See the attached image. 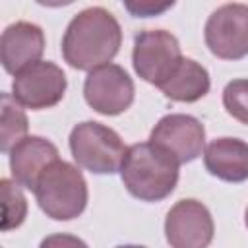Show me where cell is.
<instances>
[{
  "label": "cell",
  "mask_w": 248,
  "mask_h": 248,
  "mask_svg": "<svg viewBox=\"0 0 248 248\" xmlns=\"http://www.w3.org/2000/svg\"><path fill=\"white\" fill-rule=\"evenodd\" d=\"M2 207H4V217H2V231L8 232L12 229H17L25 217H27V200L16 180L2 178Z\"/></svg>",
  "instance_id": "cell-16"
},
{
  "label": "cell",
  "mask_w": 248,
  "mask_h": 248,
  "mask_svg": "<svg viewBox=\"0 0 248 248\" xmlns=\"http://www.w3.org/2000/svg\"><path fill=\"white\" fill-rule=\"evenodd\" d=\"M244 223H246V227H248V207H246V213H244Z\"/></svg>",
  "instance_id": "cell-21"
},
{
  "label": "cell",
  "mask_w": 248,
  "mask_h": 248,
  "mask_svg": "<svg viewBox=\"0 0 248 248\" xmlns=\"http://www.w3.org/2000/svg\"><path fill=\"white\" fill-rule=\"evenodd\" d=\"M45 50V33L31 21L8 25L0 39V58L8 74L16 76L33 62H39Z\"/></svg>",
  "instance_id": "cell-11"
},
{
  "label": "cell",
  "mask_w": 248,
  "mask_h": 248,
  "mask_svg": "<svg viewBox=\"0 0 248 248\" xmlns=\"http://www.w3.org/2000/svg\"><path fill=\"white\" fill-rule=\"evenodd\" d=\"M8 155L14 180L27 190H35V184L43 170L54 161H58L56 145L41 136L23 138Z\"/></svg>",
  "instance_id": "cell-12"
},
{
  "label": "cell",
  "mask_w": 248,
  "mask_h": 248,
  "mask_svg": "<svg viewBox=\"0 0 248 248\" xmlns=\"http://www.w3.org/2000/svg\"><path fill=\"white\" fill-rule=\"evenodd\" d=\"M182 58L180 43L170 31L145 29L140 31L134 39V70L143 81L155 87H161L170 78Z\"/></svg>",
  "instance_id": "cell-5"
},
{
  "label": "cell",
  "mask_w": 248,
  "mask_h": 248,
  "mask_svg": "<svg viewBox=\"0 0 248 248\" xmlns=\"http://www.w3.org/2000/svg\"><path fill=\"white\" fill-rule=\"evenodd\" d=\"M223 107L238 122L248 126V79H232L223 89Z\"/></svg>",
  "instance_id": "cell-17"
},
{
  "label": "cell",
  "mask_w": 248,
  "mask_h": 248,
  "mask_svg": "<svg viewBox=\"0 0 248 248\" xmlns=\"http://www.w3.org/2000/svg\"><path fill=\"white\" fill-rule=\"evenodd\" d=\"M178 161L151 141L126 149L120 178L130 196L140 202H161L172 194L178 182Z\"/></svg>",
  "instance_id": "cell-2"
},
{
  "label": "cell",
  "mask_w": 248,
  "mask_h": 248,
  "mask_svg": "<svg viewBox=\"0 0 248 248\" xmlns=\"http://www.w3.org/2000/svg\"><path fill=\"white\" fill-rule=\"evenodd\" d=\"M39 248H89L79 236L68 232H54L41 240Z\"/></svg>",
  "instance_id": "cell-18"
},
{
  "label": "cell",
  "mask_w": 248,
  "mask_h": 248,
  "mask_svg": "<svg viewBox=\"0 0 248 248\" xmlns=\"http://www.w3.org/2000/svg\"><path fill=\"white\" fill-rule=\"evenodd\" d=\"M124 8L136 16V17H149V16H157V14H163L165 10L172 8V2L170 4H151V2H140V4H132V2H126Z\"/></svg>",
  "instance_id": "cell-19"
},
{
  "label": "cell",
  "mask_w": 248,
  "mask_h": 248,
  "mask_svg": "<svg viewBox=\"0 0 248 248\" xmlns=\"http://www.w3.org/2000/svg\"><path fill=\"white\" fill-rule=\"evenodd\" d=\"M209 87H211V79L207 70L200 62L184 56L176 66V70L170 74V78L159 89L170 101L196 103L209 93Z\"/></svg>",
  "instance_id": "cell-14"
},
{
  "label": "cell",
  "mask_w": 248,
  "mask_h": 248,
  "mask_svg": "<svg viewBox=\"0 0 248 248\" xmlns=\"http://www.w3.org/2000/svg\"><path fill=\"white\" fill-rule=\"evenodd\" d=\"M27 116L21 105L12 93H2V126H0V149L10 153L23 138H27Z\"/></svg>",
  "instance_id": "cell-15"
},
{
  "label": "cell",
  "mask_w": 248,
  "mask_h": 248,
  "mask_svg": "<svg viewBox=\"0 0 248 248\" xmlns=\"http://www.w3.org/2000/svg\"><path fill=\"white\" fill-rule=\"evenodd\" d=\"M203 165L219 180L244 182L248 180V143L238 138H217L203 149Z\"/></svg>",
  "instance_id": "cell-13"
},
{
  "label": "cell",
  "mask_w": 248,
  "mask_h": 248,
  "mask_svg": "<svg viewBox=\"0 0 248 248\" xmlns=\"http://www.w3.org/2000/svg\"><path fill=\"white\" fill-rule=\"evenodd\" d=\"M126 145L120 136L95 120L79 122L70 132V151L78 167L93 174H114L120 170Z\"/></svg>",
  "instance_id": "cell-4"
},
{
  "label": "cell",
  "mask_w": 248,
  "mask_h": 248,
  "mask_svg": "<svg viewBox=\"0 0 248 248\" xmlns=\"http://www.w3.org/2000/svg\"><path fill=\"white\" fill-rule=\"evenodd\" d=\"M149 141L170 153L178 165H184L202 155L205 145V128L192 114L172 112L163 116L153 126Z\"/></svg>",
  "instance_id": "cell-10"
},
{
  "label": "cell",
  "mask_w": 248,
  "mask_h": 248,
  "mask_svg": "<svg viewBox=\"0 0 248 248\" xmlns=\"http://www.w3.org/2000/svg\"><path fill=\"white\" fill-rule=\"evenodd\" d=\"M205 45L221 60L248 56V4H223L205 21Z\"/></svg>",
  "instance_id": "cell-6"
},
{
  "label": "cell",
  "mask_w": 248,
  "mask_h": 248,
  "mask_svg": "<svg viewBox=\"0 0 248 248\" xmlns=\"http://www.w3.org/2000/svg\"><path fill=\"white\" fill-rule=\"evenodd\" d=\"M134 81L118 64H105L87 74L83 81L85 103L99 114L116 116L134 103Z\"/></svg>",
  "instance_id": "cell-8"
},
{
  "label": "cell",
  "mask_w": 248,
  "mask_h": 248,
  "mask_svg": "<svg viewBox=\"0 0 248 248\" xmlns=\"http://www.w3.org/2000/svg\"><path fill=\"white\" fill-rule=\"evenodd\" d=\"M41 211L54 221H70L87 205V182L81 170L68 161H54L39 176L33 190Z\"/></svg>",
  "instance_id": "cell-3"
},
{
  "label": "cell",
  "mask_w": 248,
  "mask_h": 248,
  "mask_svg": "<svg viewBox=\"0 0 248 248\" xmlns=\"http://www.w3.org/2000/svg\"><path fill=\"white\" fill-rule=\"evenodd\" d=\"M213 232L209 209L194 198L176 202L165 217V238L170 248H207Z\"/></svg>",
  "instance_id": "cell-9"
},
{
  "label": "cell",
  "mask_w": 248,
  "mask_h": 248,
  "mask_svg": "<svg viewBox=\"0 0 248 248\" xmlns=\"http://www.w3.org/2000/svg\"><path fill=\"white\" fill-rule=\"evenodd\" d=\"M116 248H145V246H140V244H120Z\"/></svg>",
  "instance_id": "cell-20"
},
{
  "label": "cell",
  "mask_w": 248,
  "mask_h": 248,
  "mask_svg": "<svg viewBox=\"0 0 248 248\" xmlns=\"http://www.w3.org/2000/svg\"><path fill=\"white\" fill-rule=\"evenodd\" d=\"M68 79L60 66L50 60H39L14 76V99L31 110H43L58 105L66 93Z\"/></svg>",
  "instance_id": "cell-7"
},
{
  "label": "cell",
  "mask_w": 248,
  "mask_h": 248,
  "mask_svg": "<svg viewBox=\"0 0 248 248\" xmlns=\"http://www.w3.org/2000/svg\"><path fill=\"white\" fill-rule=\"evenodd\" d=\"M122 29L118 19L105 8H85L72 17L62 37V56L76 68L91 72L118 54Z\"/></svg>",
  "instance_id": "cell-1"
}]
</instances>
